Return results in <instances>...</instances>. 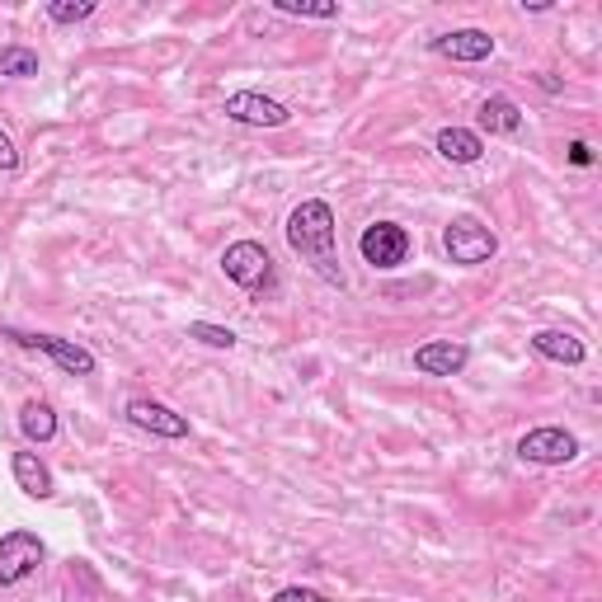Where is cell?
Segmentation results:
<instances>
[{
  "label": "cell",
  "mask_w": 602,
  "mask_h": 602,
  "mask_svg": "<svg viewBox=\"0 0 602 602\" xmlns=\"http://www.w3.org/2000/svg\"><path fill=\"white\" fill-rule=\"evenodd\" d=\"M221 274L245 292H268L274 288V255L259 241H235L221 250Z\"/></svg>",
  "instance_id": "cell-3"
},
{
  "label": "cell",
  "mask_w": 602,
  "mask_h": 602,
  "mask_svg": "<svg viewBox=\"0 0 602 602\" xmlns=\"http://www.w3.org/2000/svg\"><path fill=\"white\" fill-rule=\"evenodd\" d=\"M471 362V348L456 339H429L415 348V372L424 377H462Z\"/></svg>",
  "instance_id": "cell-10"
},
{
  "label": "cell",
  "mask_w": 602,
  "mask_h": 602,
  "mask_svg": "<svg viewBox=\"0 0 602 602\" xmlns=\"http://www.w3.org/2000/svg\"><path fill=\"white\" fill-rule=\"evenodd\" d=\"M274 10L292 14V20H339L335 0H321V5H311V0H274Z\"/></svg>",
  "instance_id": "cell-18"
},
{
  "label": "cell",
  "mask_w": 602,
  "mask_h": 602,
  "mask_svg": "<svg viewBox=\"0 0 602 602\" xmlns=\"http://www.w3.org/2000/svg\"><path fill=\"white\" fill-rule=\"evenodd\" d=\"M409 231L401 227V221H372L368 231H362V241H358V250H362V264H372V268H401L405 259H409Z\"/></svg>",
  "instance_id": "cell-6"
},
{
  "label": "cell",
  "mask_w": 602,
  "mask_h": 602,
  "mask_svg": "<svg viewBox=\"0 0 602 602\" xmlns=\"http://www.w3.org/2000/svg\"><path fill=\"white\" fill-rule=\"evenodd\" d=\"M433 147H438L442 161H452V165H475V161L485 155V137L471 132V128H442Z\"/></svg>",
  "instance_id": "cell-14"
},
{
  "label": "cell",
  "mask_w": 602,
  "mask_h": 602,
  "mask_svg": "<svg viewBox=\"0 0 602 602\" xmlns=\"http://www.w3.org/2000/svg\"><path fill=\"white\" fill-rule=\"evenodd\" d=\"M128 419L137 424L141 433H155V438H188V419L180 415V409H170L161 401H151V395H132L128 401Z\"/></svg>",
  "instance_id": "cell-9"
},
{
  "label": "cell",
  "mask_w": 602,
  "mask_h": 602,
  "mask_svg": "<svg viewBox=\"0 0 602 602\" xmlns=\"http://www.w3.org/2000/svg\"><path fill=\"white\" fill-rule=\"evenodd\" d=\"M442 250H448L452 264L475 268V264H489L499 255V235L489 231L481 217H452L448 227H442Z\"/></svg>",
  "instance_id": "cell-2"
},
{
  "label": "cell",
  "mask_w": 602,
  "mask_h": 602,
  "mask_svg": "<svg viewBox=\"0 0 602 602\" xmlns=\"http://www.w3.org/2000/svg\"><path fill=\"white\" fill-rule=\"evenodd\" d=\"M274 602H329L325 593H315V589H301V583H288V589H278Z\"/></svg>",
  "instance_id": "cell-21"
},
{
  "label": "cell",
  "mask_w": 602,
  "mask_h": 602,
  "mask_svg": "<svg viewBox=\"0 0 602 602\" xmlns=\"http://www.w3.org/2000/svg\"><path fill=\"white\" fill-rule=\"evenodd\" d=\"M221 114H227L231 123H245V128H288V123H292V108L278 104V100H268V94H259V90L227 94Z\"/></svg>",
  "instance_id": "cell-7"
},
{
  "label": "cell",
  "mask_w": 602,
  "mask_h": 602,
  "mask_svg": "<svg viewBox=\"0 0 602 602\" xmlns=\"http://www.w3.org/2000/svg\"><path fill=\"white\" fill-rule=\"evenodd\" d=\"M10 471H14V485H20L28 499H53V495H57L53 471L38 462V452H14V456H10Z\"/></svg>",
  "instance_id": "cell-13"
},
{
  "label": "cell",
  "mask_w": 602,
  "mask_h": 602,
  "mask_svg": "<svg viewBox=\"0 0 602 602\" xmlns=\"http://www.w3.org/2000/svg\"><path fill=\"white\" fill-rule=\"evenodd\" d=\"M522 128V108L509 100V94H489L481 104V132L489 137H513Z\"/></svg>",
  "instance_id": "cell-15"
},
{
  "label": "cell",
  "mask_w": 602,
  "mask_h": 602,
  "mask_svg": "<svg viewBox=\"0 0 602 602\" xmlns=\"http://www.w3.org/2000/svg\"><path fill=\"white\" fill-rule=\"evenodd\" d=\"M188 339H198L208 348H235V329L212 325V321H194V325H188Z\"/></svg>",
  "instance_id": "cell-20"
},
{
  "label": "cell",
  "mask_w": 602,
  "mask_h": 602,
  "mask_svg": "<svg viewBox=\"0 0 602 602\" xmlns=\"http://www.w3.org/2000/svg\"><path fill=\"white\" fill-rule=\"evenodd\" d=\"M288 245L321 274L329 288H344V268H339V227H335V208L325 198H306L297 202L288 217Z\"/></svg>",
  "instance_id": "cell-1"
},
{
  "label": "cell",
  "mask_w": 602,
  "mask_h": 602,
  "mask_svg": "<svg viewBox=\"0 0 602 602\" xmlns=\"http://www.w3.org/2000/svg\"><path fill=\"white\" fill-rule=\"evenodd\" d=\"M43 560H47V546L38 532H24V528L5 532L0 536V589H14L28 575H38Z\"/></svg>",
  "instance_id": "cell-5"
},
{
  "label": "cell",
  "mask_w": 602,
  "mask_h": 602,
  "mask_svg": "<svg viewBox=\"0 0 602 602\" xmlns=\"http://www.w3.org/2000/svg\"><path fill=\"white\" fill-rule=\"evenodd\" d=\"M569 161H575V165H593V147H589V141H569Z\"/></svg>",
  "instance_id": "cell-23"
},
{
  "label": "cell",
  "mask_w": 602,
  "mask_h": 602,
  "mask_svg": "<svg viewBox=\"0 0 602 602\" xmlns=\"http://www.w3.org/2000/svg\"><path fill=\"white\" fill-rule=\"evenodd\" d=\"M94 10H100L94 0H47V20L53 24H81Z\"/></svg>",
  "instance_id": "cell-19"
},
{
  "label": "cell",
  "mask_w": 602,
  "mask_h": 602,
  "mask_svg": "<svg viewBox=\"0 0 602 602\" xmlns=\"http://www.w3.org/2000/svg\"><path fill=\"white\" fill-rule=\"evenodd\" d=\"M0 170H20V151H14L10 132H0Z\"/></svg>",
  "instance_id": "cell-22"
},
{
  "label": "cell",
  "mask_w": 602,
  "mask_h": 602,
  "mask_svg": "<svg viewBox=\"0 0 602 602\" xmlns=\"http://www.w3.org/2000/svg\"><path fill=\"white\" fill-rule=\"evenodd\" d=\"M532 348H536V358L565 362V368H579V362L589 358L583 339H579V335H569V329H536V335H532Z\"/></svg>",
  "instance_id": "cell-12"
},
{
  "label": "cell",
  "mask_w": 602,
  "mask_h": 602,
  "mask_svg": "<svg viewBox=\"0 0 602 602\" xmlns=\"http://www.w3.org/2000/svg\"><path fill=\"white\" fill-rule=\"evenodd\" d=\"M536 85H542L546 94H560V90H565V85L556 81V76H536Z\"/></svg>",
  "instance_id": "cell-24"
},
{
  "label": "cell",
  "mask_w": 602,
  "mask_h": 602,
  "mask_svg": "<svg viewBox=\"0 0 602 602\" xmlns=\"http://www.w3.org/2000/svg\"><path fill=\"white\" fill-rule=\"evenodd\" d=\"M5 339H14L20 348H34V354H43V358H53L57 368L71 372V377H94V368H100V358H94L85 344L61 339V335H38V329H5Z\"/></svg>",
  "instance_id": "cell-4"
},
{
  "label": "cell",
  "mask_w": 602,
  "mask_h": 602,
  "mask_svg": "<svg viewBox=\"0 0 602 602\" xmlns=\"http://www.w3.org/2000/svg\"><path fill=\"white\" fill-rule=\"evenodd\" d=\"M433 53L448 61H485V57H495V38L485 28H452V34L433 38Z\"/></svg>",
  "instance_id": "cell-11"
},
{
  "label": "cell",
  "mask_w": 602,
  "mask_h": 602,
  "mask_svg": "<svg viewBox=\"0 0 602 602\" xmlns=\"http://www.w3.org/2000/svg\"><path fill=\"white\" fill-rule=\"evenodd\" d=\"M518 456L532 466H565L579 456V438L569 429H532L518 438Z\"/></svg>",
  "instance_id": "cell-8"
},
{
  "label": "cell",
  "mask_w": 602,
  "mask_h": 602,
  "mask_svg": "<svg viewBox=\"0 0 602 602\" xmlns=\"http://www.w3.org/2000/svg\"><path fill=\"white\" fill-rule=\"evenodd\" d=\"M20 429L28 442H53L57 438V415H53V405L47 401H24L20 409Z\"/></svg>",
  "instance_id": "cell-16"
},
{
  "label": "cell",
  "mask_w": 602,
  "mask_h": 602,
  "mask_svg": "<svg viewBox=\"0 0 602 602\" xmlns=\"http://www.w3.org/2000/svg\"><path fill=\"white\" fill-rule=\"evenodd\" d=\"M0 76H10V81H28V76H38V53L24 43H5L0 47Z\"/></svg>",
  "instance_id": "cell-17"
}]
</instances>
